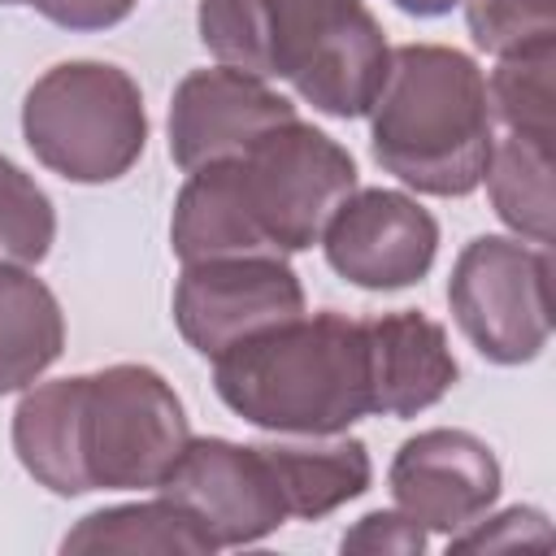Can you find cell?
Returning a JSON list of instances; mask_svg holds the SVG:
<instances>
[{
  "label": "cell",
  "instance_id": "obj_21",
  "mask_svg": "<svg viewBox=\"0 0 556 556\" xmlns=\"http://www.w3.org/2000/svg\"><path fill=\"white\" fill-rule=\"evenodd\" d=\"M556 35L530 39L513 52H500L491 78H486V100L491 117L504 126V135H526L552 143V122H556Z\"/></svg>",
  "mask_w": 556,
  "mask_h": 556
},
{
  "label": "cell",
  "instance_id": "obj_2",
  "mask_svg": "<svg viewBox=\"0 0 556 556\" xmlns=\"http://www.w3.org/2000/svg\"><path fill=\"white\" fill-rule=\"evenodd\" d=\"M365 117L374 161L404 187L443 200L482 187L495 117L486 74L469 52L447 43L391 48L387 83Z\"/></svg>",
  "mask_w": 556,
  "mask_h": 556
},
{
  "label": "cell",
  "instance_id": "obj_12",
  "mask_svg": "<svg viewBox=\"0 0 556 556\" xmlns=\"http://www.w3.org/2000/svg\"><path fill=\"white\" fill-rule=\"evenodd\" d=\"M291 117H300L295 104L256 74L230 65L191 70L169 96V161L191 174L200 165L243 156L265 130Z\"/></svg>",
  "mask_w": 556,
  "mask_h": 556
},
{
  "label": "cell",
  "instance_id": "obj_18",
  "mask_svg": "<svg viewBox=\"0 0 556 556\" xmlns=\"http://www.w3.org/2000/svg\"><path fill=\"white\" fill-rule=\"evenodd\" d=\"M65 352V313L26 265H0V395L39 382Z\"/></svg>",
  "mask_w": 556,
  "mask_h": 556
},
{
  "label": "cell",
  "instance_id": "obj_10",
  "mask_svg": "<svg viewBox=\"0 0 556 556\" xmlns=\"http://www.w3.org/2000/svg\"><path fill=\"white\" fill-rule=\"evenodd\" d=\"M387 486L426 534H460L500 500L504 473L486 439L460 426H434L404 439L391 456Z\"/></svg>",
  "mask_w": 556,
  "mask_h": 556
},
{
  "label": "cell",
  "instance_id": "obj_3",
  "mask_svg": "<svg viewBox=\"0 0 556 556\" xmlns=\"http://www.w3.org/2000/svg\"><path fill=\"white\" fill-rule=\"evenodd\" d=\"M22 139L35 161L65 182H117L148 148L143 91L122 65L61 61L30 83Z\"/></svg>",
  "mask_w": 556,
  "mask_h": 556
},
{
  "label": "cell",
  "instance_id": "obj_27",
  "mask_svg": "<svg viewBox=\"0 0 556 556\" xmlns=\"http://www.w3.org/2000/svg\"><path fill=\"white\" fill-rule=\"evenodd\" d=\"M400 13H408V17H443V13H452L460 0H391Z\"/></svg>",
  "mask_w": 556,
  "mask_h": 556
},
{
  "label": "cell",
  "instance_id": "obj_23",
  "mask_svg": "<svg viewBox=\"0 0 556 556\" xmlns=\"http://www.w3.org/2000/svg\"><path fill=\"white\" fill-rule=\"evenodd\" d=\"M473 43L491 56L556 35V0H460Z\"/></svg>",
  "mask_w": 556,
  "mask_h": 556
},
{
  "label": "cell",
  "instance_id": "obj_16",
  "mask_svg": "<svg viewBox=\"0 0 556 556\" xmlns=\"http://www.w3.org/2000/svg\"><path fill=\"white\" fill-rule=\"evenodd\" d=\"M169 248L182 265L213 261V256H278L269 252V243L261 239L248 213L235 156L187 174L169 217Z\"/></svg>",
  "mask_w": 556,
  "mask_h": 556
},
{
  "label": "cell",
  "instance_id": "obj_15",
  "mask_svg": "<svg viewBox=\"0 0 556 556\" xmlns=\"http://www.w3.org/2000/svg\"><path fill=\"white\" fill-rule=\"evenodd\" d=\"M387 70H391V43H387L378 17L365 4H356L352 17L291 78V87L317 113L352 122L374 109V100L387 83Z\"/></svg>",
  "mask_w": 556,
  "mask_h": 556
},
{
  "label": "cell",
  "instance_id": "obj_24",
  "mask_svg": "<svg viewBox=\"0 0 556 556\" xmlns=\"http://www.w3.org/2000/svg\"><path fill=\"white\" fill-rule=\"evenodd\" d=\"M521 543H534V547H547L552 543V526H547V513L539 508H504L495 517H478L473 526H465L460 534L447 539L452 552H482V547H521Z\"/></svg>",
  "mask_w": 556,
  "mask_h": 556
},
{
  "label": "cell",
  "instance_id": "obj_9",
  "mask_svg": "<svg viewBox=\"0 0 556 556\" xmlns=\"http://www.w3.org/2000/svg\"><path fill=\"white\" fill-rule=\"evenodd\" d=\"M326 265L361 291H404L439 256V222L408 191L356 187L321 230Z\"/></svg>",
  "mask_w": 556,
  "mask_h": 556
},
{
  "label": "cell",
  "instance_id": "obj_8",
  "mask_svg": "<svg viewBox=\"0 0 556 556\" xmlns=\"http://www.w3.org/2000/svg\"><path fill=\"white\" fill-rule=\"evenodd\" d=\"M161 491L204 526L217 552L261 543L287 521V504L261 443L191 434Z\"/></svg>",
  "mask_w": 556,
  "mask_h": 556
},
{
  "label": "cell",
  "instance_id": "obj_22",
  "mask_svg": "<svg viewBox=\"0 0 556 556\" xmlns=\"http://www.w3.org/2000/svg\"><path fill=\"white\" fill-rule=\"evenodd\" d=\"M56 243L48 191L0 152V265H39Z\"/></svg>",
  "mask_w": 556,
  "mask_h": 556
},
{
  "label": "cell",
  "instance_id": "obj_13",
  "mask_svg": "<svg viewBox=\"0 0 556 556\" xmlns=\"http://www.w3.org/2000/svg\"><path fill=\"white\" fill-rule=\"evenodd\" d=\"M365 339L374 417H417L434 408L460 378V365L447 348V330L417 308L369 317Z\"/></svg>",
  "mask_w": 556,
  "mask_h": 556
},
{
  "label": "cell",
  "instance_id": "obj_6",
  "mask_svg": "<svg viewBox=\"0 0 556 556\" xmlns=\"http://www.w3.org/2000/svg\"><path fill=\"white\" fill-rule=\"evenodd\" d=\"M248 213L269 252L291 256L321 239L334 208L361 187L352 152L313 122H282L235 156Z\"/></svg>",
  "mask_w": 556,
  "mask_h": 556
},
{
  "label": "cell",
  "instance_id": "obj_20",
  "mask_svg": "<svg viewBox=\"0 0 556 556\" xmlns=\"http://www.w3.org/2000/svg\"><path fill=\"white\" fill-rule=\"evenodd\" d=\"M486 195L495 217L530 243H552V143L526 135H500L486 161Z\"/></svg>",
  "mask_w": 556,
  "mask_h": 556
},
{
  "label": "cell",
  "instance_id": "obj_25",
  "mask_svg": "<svg viewBox=\"0 0 556 556\" xmlns=\"http://www.w3.org/2000/svg\"><path fill=\"white\" fill-rule=\"evenodd\" d=\"M343 552H361V556H421L426 552V530L404 513V508H374L365 513L343 539Z\"/></svg>",
  "mask_w": 556,
  "mask_h": 556
},
{
  "label": "cell",
  "instance_id": "obj_1",
  "mask_svg": "<svg viewBox=\"0 0 556 556\" xmlns=\"http://www.w3.org/2000/svg\"><path fill=\"white\" fill-rule=\"evenodd\" d=\"M217 400L269 434H343L374 417L365 321L321 308L213 356Z\"/></svg>",
  "mask_w": 556,
  "mask_h": 556
},
{
  "label": "cell",
  "instance_id": "obj_28",
  "mask_svg": "<svg viewBox=\"0 0 556 556\" xmlns=\"http://www.w3.org/2000/svg\"><path fill=\"white\" fill-rule=\"evenodd\" d=\"M0 4H22V0H0Z\"/></svg>",
  "mask_w": 556,
  "mask_h": 556
},
{
  "label": "cell",
  "instance_id": "obj_4",
  "mask_svg": "<svg viewBox=\"0 0 556 556\" xmlns=\"http://www.w3.org/2000/svg\"><path fill=\"white\" fill-rule=\"evenodd\" d=\"M191 439L178 391L152 365H104L78 382V460L87 491H161Z\"/></svg>",
  "mask_w": 556,
  "mask_h": 556
},
{
  "label": "cell",
  "instance_id": "obj_19",
  "mask_svg": "<svg viewBox=\"0 0 556 556\" xmlns=\"http://www.w3.org/2000/svg\"><path fill=\"white\" fill-rule=\"evenodd\" d=\"M61 552H187L213 556V539L204 526L165 491L139 504H113L87 513L65 539Z\"/></svg>",
  "mask_w": 556,
  "mask_h": 556
},
{
  "label": "cell",
  "instance_id": "obj_7",
  "mask_svg": "<svg viewBox=\"0 0 556 556\" xmlns=\"http://www.w3.org/2000/svg\"><path fill=\"white\" fill-rule=\"evenodd\" d=\"M304 308V282L287 256H213L182 265L174 282V326L200 356L291 321Z\"/></svg>",
  "mask_w": 556,
  "mask_h": 556
},
{
  "label": "cell",
  "instance_id": "obj_14",
  "mask_svg": "<svg viewBox=\"0 0 556 556\" xmlns=\"http://www.w3.org/2000/svg\"><path fill=\"white\" fill-rule=\"evenodd\" d=\"M287 517H304L317 521L334 508H343L348 500H361L374 482V460L369 447L361 439L343 434H287V439H269L261 443Z\"/></svg>",
  "mask_w": 556,
  "mask_h": 556
},
{
  "label": "cell",
  "instance_id": "obj_11",
  "mask_svg": "<svg viewBox=\"0 0 556 556\" xmlns=\"http://www.w3.org/2000/svg\"><path fill=\"white\" fill-rule=\"evenodd\" d=\"M361 0H200V43L217 65L291 83Z\"/></svg>",
  "mask_w": 556,
  "mask_h": 556
},
{
  "label": "cell",
  "instance_id": "obj_5",
  "mask_svg": "<svg viewBox=\"0 0 556 556\" xmlns=\"http://www.w3.org/2000/svg\"><path fill=\"white\" fill-rule=\"evenodd\" d=\"M447 308L491 365H526L552 339V252L517 235H478L447 278Z\"/></svg>",
  "mask_w": 556,
  "mask_h": 556
},
{
  "label": "cell",
  "instance_id": "obj_17",
  "mask_svg": "<svg viewBox=\"0 0 556 556\" xmlns=\"http://www.w3.org/2000/svg\"><path fill=\"white\" fill-rule=\"evenodd\" d=\"M78 382L83 374L30 382L13 408V452L52 495H87L78 460Z\"/></svg>",
  "mask_w": 556,
  "mask_h": 556
},
{
  "label": "cell",
  "instance_id": "obj_26",
  "mask_svg": "<svg viewBox=\"0 0 556 556\" xmlns=\"http://www.w3.org/2000/svg\"><path fill=\"white\" fill-rule=\"evenodd\" d=\"M61 30H109L135 13L139 0H22Z\"/></svg>",
  "mask_w": 556,
  "mask_h": 556
}]
</instances>
